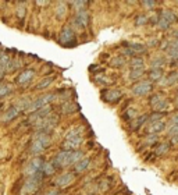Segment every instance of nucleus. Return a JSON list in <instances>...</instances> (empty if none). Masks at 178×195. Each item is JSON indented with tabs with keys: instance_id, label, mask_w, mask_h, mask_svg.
Listing matches in <instances>:
<instances>
[{
	"instance_id": "1",
	"label": "nucleus",
	"mask_w": 178,
	"mask_h": 195,
	"mask_svg": "<svg viewBox=\"0 0 178 195\" xmlns=\"http://www.w3.org/2000/svg\"><path fill=\"white\" fill-rule=\"evenodd\" d=\"M81 159H83V153L81 150H61L53 160V164H54V167L74 166Z\"/></svg>"
},
{
	"instance_id": "2",
	"label": "nucleus",
	"mask_w": 178,
	"mask_h": 195,
	"mask_svg": "<svg viewBox=\"0 0 178 195\" xmlns=\"http://www.w3.org/2000/svg\"><path fill=\"white\" fill-rule=\"evenodd\" d=\"M50 144H52V138H50L49 134L36 132L32 138V142H31V152L38 155V153L43 152L44 149H47Z\"/></svg>"
},
{
	"instance_id": "3",
	"label": "nucleus",
	"mask_w": 178,
	"mask_h": 195,
	"mask_svg": "<svg viewBox=\"0 0 178 195\" xmlns=\"http://www.w3.org/2000/svg\"><path fill=\"white\" fill-rule=\"evenodd\" d=\"M44 160L42 158H33L29 163L27 164L24 170V174L27 176V178H36V180H42L43 177V173H42V169H43Z\"/></svg>"
},
{
	"instance_id": "4",
	"label": "nucleus",
	"mask_w": 178,
	"mask_h": 195,
	"mask_svg": "<svg viewBox=\"0 0 178 195\" xmlns=\"http://www.w3.org/2000/svg\"><path fill=\"white\" fill-rule=\"evenodd\" d=\"M54 98H56L54 93H46V95H43V96H39L38 99L31 100V105L27 110L31 111V113H33V111L39 110V109H42V107H46V106L50 105V102H52Z\"/></svg>"
},
{
	"instance_id": "5",
	"label": "nucleus",
	"mask_w": 178,
	"mask_h": 195,
	"mask_svg": "<svg viewBox=\"0 0 178 195\" xmlns=\"http://www.w3.org/2000/svg\"><path fill=\"white\" fill-rule=\"evenodd\" d=\"M57 121H58V117L54 116V114H49L46 119H43L40 123L35 125L36 130H39V132H46L49 134L53 128L57 125Z\"/></svg>"
},
{
	"instance_id": "6",
	"label": "nucleus",
	"mask_w": 178,
	"mask_h": 195,
	"mask_svg": "<svg viewBox=\"0 0 178 195\" xmlns=\"http://www.w3.org/2000/svg\"><path fill=\"white\" fill-rule=\"evenodd\" d=\"M40 187V180L36 178H27L19 189V195H33Z\"/></svg>"
},
{
	"instance_id": "7",
	"label": "nucleus",
	"mask_w": 178,
	"mask_h": 195,
	"mask_svg": "<svg viewBox=\"0 0 178 195\" xmlns=\"http://www.w3.org/2000/svg\"><path fill=\"white\" fill-rule=\"evenodd\" d=\"M49 114H52V107L49 106H46V107H42L39 109V110L33 111V113H31V116L28 117V123L32 125H36L38 123H40L43 119H46Z\"/></svg>"
},
{
	"instance_id": "8",
	"label": "nucleus",
	"mask_w": 178,
	"mask_h": 195,
	"mask_svg": "<svg viewBox=\"0 0 178 195\" xmlns=\"http://www.w3.org/2000/svg\"><path fill=\"white\" fill-rule=\"evenodd\" d=\"M150 106L153 107L155 111H161L168 107V102H167L166 98H163L160 93H157L150 98Z\"/></svg>"
},
{
	"instance_id": "9",
	"label": "nucleus",
	"mask_w": 178,
	"mask_h": 195,
	"mask_svg": "<svg viewBox=\"0 0 178 195\" xmlns=\"http://www.w3.org/2000/svg\"><path fill=\"white\" fill-rule=\"evenodd\" d=\"M152 91V82L150 81H139L132 86V92L138 96H145Z\"/></svg>"
},
{
	"instance_id": "10",
	"label": "nucleus",
	"mask_w": 178,
	"mask_h": 195,
	"mask_svg": "<svg viewBox=\"0 0 178 195\" xmlns=\"http://www.w3.org/2000/svg\"><path fill=\"white\" fill-rule=\"evenodd\" d=\"M103 100L104 102H108V103H116L121 99L122 96V92L120 89H107V91L103 92Z\"/></svg>"
},
{
	"instance_id": "11",
	"label": "nucleus",
	"mask_w": 178,
	"mask_h": 195,
	"mask_svg": "<svg viewBox=\"0 0 178 195\" xmlns=\"http://www.w3.org/2000/svg\"><path fill=\"white\" fill-rule=\"evenodd\" d=\"M74 173H63L61 176H58L57 178L54 180V185L57 187H68L70 184H72V181H74Z\"/></svg>"
},
{
	"instance_id": "12",
	"label": "nucleus",
	"mask_w": 178,
	"mask_h": 195,
	"mask_svg": "<svg viewBox=\"0 0 178 195\" xmlns=\"http://www.w3.org/2000/svg\"><path fill=\"white\" fill-rule=\"evenodd\" d=\"M60 43L63 45H67V43H74L75 42V33L71 28H64L63 31L60 32V38H58Z\"/></svg>"
},
{
	"instance_id": "13",
	"label": "nucleus",
	"mask_w": 178,
	"mask_h": 195,
	"mask_svg": "<svg viewBox=\"0 0 178 195\" xmlns=\"http://www.w3.org/2000/svg\"><path fill=\"white\" fill-rule=\"evenodd\" d=\"M35 77V71L33 70H24L22 72H19V75L17 77V84H19V85H25V84H28L32 78Z\"/></svg>"
},
{
	"instance_id": "14",
	"label": "nucleus",
	"mask_w": 178,
	"mask_h": 195,
	"mask_svg": "<svg viewBox=\"0 0 178 195\" xmlns=\"http://www.w3.org/2000/svg\"><path fill=\"white\" fill-rule=\"evenodd\" d=\"M81 144H82V138H66L63 148L64 150H77Z\"/></svg>"
},
{
	"instance_id": "15",
	"label": "nucleus",
	"mask_w": 178,
	"mask_h": 195,
	"mask_svg": "<svg viewBox=\"0 0 178 195\" xmlns=\"http://www.w3.org/2000/svg\"><path fill=\"white\" fill-rule=\"evenodd\" d=\"M75 24L79 25V27L85 28L88 27L89 24V13L86 10H81L77 13V15H75Z\"/></svg>"
},
{
	"instance_id": "16",
	"label": "nucleus",
	"mask_w": 178,
	"mask_h": 195,
	"mask_svg": "<svg viewBox=\"0 0 178 195\" xmlns=\"http://www.w3.org/2000/svg\"><path fill=\"white\" fill-rule=\"evenodd\" d=\"M18 114H19V110L15 107V106H13V107H10L7 111H4V113L2 114V117H0V121L8 123V121H11V120H14L15 117H18Z\"/></svg>"
},
{
	"instance_id": "17",
	"label": "nucleus",
	"mask_w": 178,
	"mask_h": 195,
	"mask_svg": "<svg viewBox=\"0 0 178 195\" xmlns=\"http://www.w3.org/2000/svg\"><path fill=\"white\" fill-rule=\"evenodd\" d=\"M164 127H166V123L163 120H159V121L150 123L149 128H147V132H149V135H157L159 132H161L164 130Z\"/></svg>"
},
{
	"instance_id": "18",
	"label": "nucleus",
	"mask_w": 178,
	"mask_h": 195,
	"mask_svg": "<svg viewBox=\"0 0 178 195\" xmlns=\"http://www.w3.org/2000/svg\"><path fill=\"white\" fill-rule=\"evenodd\" d=\"M61 113L64 114H71V113H75V111L79 110V105L75 102H71V100H68V102L63 103L61 105Z\"/></svg>"
},
{
	"instance_id": "19",
	"label": "nucleus",
	"mask_w": 178,
	"mask_h": 195,
	"mask_svg": "<svg viewBox=\"0 0 178 195\" xmlns=\"http://www.w3.org/2000/svg\"><path fill=\"white\" fill-rule=\"evenodd\" d=\"M89 164H91V160H89L88 158L81 159L78 163L74 164V173H82V171H85V170L89 167Z\"/></svg>"
},
{
	"instance_id": "20",
	"label": "nucleus",
	"mask_w": 178,
	"mask_h": 195,
	"mask_svg": "<svg viewBox=\"0 0 178 195\" xmlns=\"http://www.w3.org/2000/svg\"><path fill=\"white\" fill-rule=\"evenodd\" d=\"M127 47L132 50L135 54L146 52V46H145L143 43H139V42H127Z\"/></svg>"
},
{
	"instance_id": "21",
	"label": "nucleus",
	"mask_w": 178,
	"mask_h": 195,
	"mask_svg": "<svg viewBox=\"0 0 178 195\" xmlns=\"http://www.w3.org/2000/svg\"><path fill=\"white\" fill-rule=\"evenodd\" d=\"M8 63H10V57L6 53H0V75H3L7 71Z\"/></svg>"
},
{
	"instance_id": "22",
	"label": "nucleus",
	"mask_w": 178,
	"mask_h": 195,
	"mask_svg": "<svg viewBox=\"0 0 178 195\" xmlns=\"http://www.w3.org/2000/svg\"><path fill=\"white\" fill-rule=\"evenodd\" d=\"M131 70H143L145 68V61L141 57H132L129 61Z\"/></svg>"
},
{
	"instance_id": "23",
	"label": "nucleus",
	"mask_w": 178,
	"mask_h": 195,
	"mask_svg": "<svg viewBox=\"0 0 178 195\" xmlns=\"http://www.w3.org/2000/svg\"><path fill=\"white\" fill-rule=\"evenodd\" d=\"M160 17L166 20L167 22H170V24L177 22V15H175L171 10H163V11H161V14H160Z\"/></svg>"
},
{
	"instance_id": "24",
	"label": "nucleus",
	"mask_w": 178,
	"mask_h": 195,
	"mask_svg": "<svg viewBox=\"0 0 178 195\" xmlns=\"http://www.w3.org/2000/svg\"><path fill=\"white\" fill-rule=\"evenodd\" d=\"M147 120V116L146 114H143V116H141V117H138V119H134L132 121H131V128H132L134 131L135 130H138L139 127H142L143 125V123Z\"/></svg>"
},
{
	"instance_id": "25",
	"label": "nucleus",
	"mask_w": 178,
	"mask_h": 195,
	"mask_svg": "<svg viewBox=\"0 0 178 195\" xmlns=\"http://www.w3.org/2000/svg\"><path fill=\"white\" fill-rule=\"evenodd\" d=\"M54 171H56V167H54V164H53V162L52 163H50V162H44L43 169H42L43 176H52Z\"/></svg>"
},
{
	"instance_id": "26",
	"label": "nucleus",
	"mask_w": 178,
	"mask_h": 195,
	"mask_svg": "<svg viewBox=\"0 0 178 195\" xmlns=\"http://www.w3.org/2000/svg\"><path fill=\"white\" fill-rule=\"evenodd\" d=\"M66 138H82V128L81 127H75L72 130H70L67 132Z\"/></svg>"
},
{
	"instance_id": "27",
	"label": "nucleus",
	"mask_w": 178,
	"mask_h": 195,
	"mask_svg": "<svg viewBox=\"0 0 178 195\" xmlns=\"http://www.w3.org/2000/svg\"><path fill=\"white\" fill-rule=\"evenodd\" d=\"M66 14H67V4L63 2H60L57 4V7H56V15H57L58 18H63Z\"/></svg>"
},
{
	"instance_id": "28",
	"label": "nucleus",
	"mask_w": 178,
	"mask_h": 195,
	"mask_svg": "<svg viewBox=\"0 0 178 195\" xmlns=\"http://www.w3.org/2000/svg\"><path fill=\"white\" fill-rule=\"evenodd\" d=\"M52 81H53V77H46V78H43V80H42L40 82H39L38 85L35 86V89H36V91H40V89L47 88V86L52 84Z\"/></svg>"
},
{
	"instance_id": "29",
	"label": "nucleus",
	"mask_w": 178,
	"mask_h": 195,
	"mask_svg": "<svg viewBox=\"0 0 178 195\" xmlns=\"http://www.w3.org/2000/svg\"><path fill=\"white\" fill-rule=\"evenodd\" d=\"M168 148H170V146H168V144H167V142H161V144L159 145L157 148H156L155 153H156V155H159V156H160V155H164V153L168 152Z\"/></svg>"
},
{
	"instance_id": "30",
	"label": "nucleus",
	"mask_w": 178,
	"mask_h": 195,
	"mask_svg": "<svg viewBox=\"0 0 178 195\" xmlns=\"http://www.w3.org/2000/svg\"><path fill=\"white\" fill-rule=\"evenodd\" d=\"M150 81H160L161 77H163V70H152L149 72Z\"/></svg>"
},
{
	"instance_id": "31",
	"label": "nucleus",
	"mask_w": 178,
	"mask_h": 195,
	"mask_svg": "<svg viewBox=\"0 0 178 195\" xmlns=\"http://www.w3.org/2000/svg\"><path fill=\"white\" fill-rule=\"evenodd\" d=\"M31 105V100L28 99V98H24V99H21L18 103L15 105V107L18 109V110H27L28 107H29Z\"/></svg>"
},
{
	"instance_id": "32",
	"label": "nucleus",
	"mask_w": 178,
	"mask_h": 195,
	"mask_svg": "<svg viewBox=\"0 0 178 195\" xmlns=\"http://www.w3.org/2000/svg\"><path fill=\"white\" fill-rule=\"evenodd\" d=\"M11 91V86L8 85V84H3L0 82V98L2 96H6V95H8Z\"/></svg>"
},
{
	"instance_id": "33",
	"label": "nucleus",
	"mask_w": 178,
	"mask_h": 195,
	"mask_svg": "<svg viewBox=\"0 0 178 195\" xmlns=\"http://www.w3.org/2000/svg\"><path fill=\"white\" fill-rule=\"evenodd\" d=\"M143 75V70H131L129 71V80H139Z\"/></svg>"
},
{
	"instance_id": "34",
	"label": "nucleus",
	"mask_w": 178,
	"mask_h": 195,
	"mask_svg": "<svg viewBox=\"0 0 178 195\" xmlns=\"http://www.w3.org/2000/svg\"><path fill=\"white\" fill-rule=\"evenodd\" d=\"M164 64V60L161 57L156 58V60H153L152 63H150V66H152V70H161V66Z\"/></svg>"
},
{
	"instance_id": "35",
	"label": "nucleus",
	"mask_w": 178,
	"mask_h": 195,
	"mask_svg": "<svg viewBox=\"0 0 178 195\" xmlns=\"http://www.w3.org/2000/svg\"><path fill=\"white\" fill-rule=\"evenodd\" d=\"M19 66H21V61H19L18 58L10 60V63H8V68H7V71H14V70H17Z\"/></svg>"
},
{
	"instance_id": "36",
	"label": "nucleus",
	"mask_w": 178,
	"mask_h": 195,
	"mask_svg": "<svg viewBox=\"0 0 178 195\" xmlns=\"http://www.w3.org/2000/svg\"><path fill=\"white\" fill-rule=\"evenodd\" d=\"M147 21H149V17H147V15H138V17H136L135 25H138V27H141V25H145V24H147Z\"/></svg>"
},
{
	"instance_id": "37",
	"label": "nucleus",
	"mask_w": 178,
	"mask_h": 195,
	"mask_svg": "<svg viewBox=\"0 0 178 195\" xmlns=\"http://www.w3.org/2000/svg\"><path fill=\"white\" fill-rule=\"evenodd\" d=\"M124 63H125L124 57H114L111 60V66L113 67H121V66H124Z\"/></svg>"
},
{
	"instance_id": "38",
	"label": "nucleus",
	"mask_w": 178,
	"mask_h": 195,
	"mask_svg": "<svg viewBox=\"0 0 178 195\" xmlns=\"http://www.w3.org/2000/svg\"><path fill=\"white\" fill-rule=\"evenodd\" d=\"M172 82H178V71H174L167 77L166 84H172Z\"/></svg>"
},
{
	"instance_id": "39",
	"label": "nucleus",
	"mask_w": 178,
	"mask_h": 195,
	"mask_svg": "<svg viewBox=\"0 0 178 195\" xmlns=\"http://www.w3.org/2000/svg\"><path fill=\"white\" fill-rule=\"evenodd\" d=\"M25 15V4L24 3H19L18 7H17V17L18 18H24Z\"/></svg>"
},
{
	"instance_id": "40",
	"label": "nucleus",
	"mask_w": 178,
	"mask_h": 195,
	"mask_svg": "<svg viewBox=\"0 0 178 195\" xmlns=\"http://www.w3.org/2000/svg\"><path fill=\"white\" fill-rule=\"evenodd\" d=\"M170 22H167L164 18H161V17H159V21H157V27L161 28V29H167V28H170Z\"/></svg>"
},
{
	"instance_id": "41",
	"label": "nucleus",
	"mask_w": 178,
	"mask_h": 195,
	"mask_svg": "<svg viewBox=\"0 0 178 195\" xmlns=\"http://www.w3.org/2000/svg\"><path fill=\"white\" fill-rule=\"evenodd\" d=\"M71 6L77 7V8H78V11H81V10H85V8H82V7L88 6V2H71Z\"/></svg>"
},
{
	"instance_id": "42",
	"label": "nucleus",
	"mask_w": 178,
	"mask_h": 195,
	"mask_svg": "<svg viewBox=\"0 0 178 195\" xmlns=\"http://www.w3.org/2000/svg\"><path fill=\"white\" fill-rule=\"evenodd\" d=\"M168 136L172 138V136H178V125H172L168 130Z\"/></svg>"
},
{
	"instance_id": "43",
	"label": "nucleus",
	"mask_w": 178,
	"mask_h": 195,
	"mask_svg": "<svg viewBox=\"0 0 178 195\" xmlns=\"http://www.w3.org/2000/svg\"><path fill=\"white\" fill-rule=\"evenodd\" d=\"M142 6H145L146 8H149V10H152L153 7L156 6V2H153V0H145V2H142Z\"/></svg>"
},
{
	"instance_id": "44",
	"label": "nucleus",
	"mask_w": 178,
	"mask_h": 195,
	"mask_svg": "<svg viewBox=\"0 0 178 195\" xmlns=\"http://www.w3.org/2000/svg\"><path fill=\"white\" fill-rule=\"evenodd\" d=\"M161 117H163V114H161V113H155V114H152L150 117H147V119H149L152 123H155V121H159V120H161Z\"/></svg>"
},
{
	"instance_id": "45",
	"label": "nucleus",
	"mask_w": 178,
	"mask_h": 195,
	"mask_svg": "<svg viewBox=\"0 0 178 195\" xmlns=\"http://www.w3.org/2000/svg\"><path fill=\"white\" fill-rule=\"evenodd\" d=\"M135 116H136L135 109H128V111H127V114H125V117H128V119H132V117H135Z\"/></svg>"
},
{
	"instance_id": "46",
	"label": "nucleus",
	"mask_w": 178,
	"mask_h": 195,
	"mask_svg": "<svg viewBox=\"0 0 178 195\" xmlns=\"http://www.w3.org/2000/svg\"><path fill=\"white\" fill-rule=\"evenodd\" d=\"M168 47H171V49H175V50H178V38H177V39H174V41H172L171 43L168 45Z\"/></svg>"
},
{
	"instance_id": "47",
	"label": "nucleus",
	"mask_w": 178,
	"mask_h": 195,
	"mask_svg": "<svg viewBox=\"0 0 178 195\" xmlns=\"http://www.w3.org/2000/svg\"><path fill=\"white\" fill-rule=\"evenodd\" d=\"M170 121H171V127H172V125H178V113L174 114V116L171 117V120H170Z\"/></svg>"
},
{
	"instance_id": "48",
	"label": "nucleus",
	"mask_w": 178,
	"mask_h": 195,
	"mask_svg": "<svg viewBox=\"0 0 178 195\" xmlns=\"http://www.w3.org/2000/svg\"><path fill=\"white\" fill-rule=\"evenodd\" d=\"M122 54H127V56H134V54H135V53H134L132 50H131V49H128V47L125 46L124 49H122Z\"/></svg>"
},
{
	"instance_id": "49",
	"label": "nucleus",
	"mask_w": 178,
	"mask_h": 195,
	"mask_svg": "<svg viewBox=\"0 0 178 195\" xmlns=\"http://www.w3.org/2000/svg\"><path fill=\"white\" fill-rule=\"evenodd\" d=\"M156 135H149L147 136V139H146V144H152V142H155L156 141Z\"/></svg>"
},
{
	"instance_id": "50",
	"label": "nucleus",
	"mask_w": 178,
	"mask_h": 195,
	"mask_svg": "<svg viewBox=\"0 0 178 195\" xmlns=\"http://www.w3.org/2000/svg\"><path fill=\"white\" fill-rule=\"evenodd\" d=\"M44 195H58V191H56V189H53V191H49L47 194H44Z\"/></svg>"
},
{
	"instance_id": "51",
	"label": "nucleus",
	"mask_w": 178,
	"mask_h": 195,
	"mask_svg": "<svg viewBox=\"0 0 178 195\" xmlns=\"http://www.w3.org/2000/svg\"><path fill=\"white\" fill-rule=\"evenodd\" d=\"M171 142L177 145V144H178V136H172V138H171Z\"/></svg>"
},
{
	"instance_id": "52",
	"label": "nucleus",
	"mask_w": 178,
	"mask_h": 195,
	"mask_svg": "<svg viewBox=\"0 0 178 195\" xmlns=\"http://www.w3.org/2000/svg\"><path fill=\"white\" fill-rule=\"evenodd\" d=\"M156 42H157L156 39H152V41H149V43H147V45H149V46H155Z\"/></svg>"
},
{
	"instance_id": "53",
	"label": "nucleus",
	"mask_w": 178,
	"mask_h": 195,
	"mask_svg": "<svg viewBox=\"0 0 178 195\" xmlns=\"http://www.w3.org/2000/svg\"><path fill=\"white\" fill-rule=\"evenodd\" d=\"M39 6H46V4H49V2H36Z\"/></svg>"
},
{
	"instance_id": "54",
	"label": "nucleus",
	"mask_w": 178,
	"mask_h": 195,
	"mask_svg": "<svg viewBox=\"0 0 178 195\" xmlns=\"http://www.w3.org/2000/svg\"><path fill=\"white\" fill-rule=\"evenodd\" d=\"M2 194H3V185L0 184V195H2Z\"/></svg>"
},
{
	"instance_id": "55",
	"label": "nucleus",
	"mask_w": 178,
	"mask_h": 195,
	"mask_svg": "<svg viewBox=\"0 0 178 195\" xmlns=\"http://www.w3.org/2000/svg\"><path fill=\"white\" fill-rule=\"evenodd\" d=\"M0 110H2V103H0Z\"/></svg>"
},
{
	"instance_id": "56",
	"label": "nucleus",
	"mask_w": 178,
	"mask_h": 195,
	"mask_svg": "<svg viewBox=\"0 0 178 195\" xmlns=\"http://www.w3.org/2000/svg\"><path fill=\"white\" fill-rule=\"evenodd\" d=\"M85 195H92V194H85Z\"/></svg>"
},
{
	"instance_id": "57",
	"label": "nucleus",
	"mask_w": 178,
	"mask_h": 195,
	"mask_svg": "<svg viewBox=\"0 0 178 195\" xmlns=\"http://www.w3.org/2000/svg\"><path fill=\"white\" fill-rule=\"evenodd\" d=\"M177 66H178V60H177Z\"/></svg>"
}]
</instances>
